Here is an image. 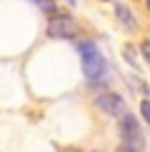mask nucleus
I'll return each mask as SVG.
<instances>
[{"label": "nucleus", "mask_w": 150, "mask_h": 152, "mask_svg": "<svg viewBox=\"0 0 150 152\" xmlns=\"http://www.w3.org/2000/svg\"><path fill=\"white\" fill-rule=\"evenodd\" d=\"M140 53H143V58H145V62L150 60V45H148V40L143 42V48H140Z\"/></svg>", "instance_id": "nucleus-8"}, {"label": "nucleus", "mask_w": 150, "mask_h": 152, "mask_svg": "<svg viewBox=\"0 0 150 152\" xmlns=\"http://www.w3.org/2000/svg\"><path fill=\"white\" fill-rule=\"evenodd\" d=\"M105 70H108V62H105V58L100 53H93L88 58H83V72L88 80H93V82L100 80L105 75Z\"/></svg>", "instance_id": "nucleus-3"}, {"label": "nucleus", "mask_w": 150, "mask_h": 152, "mask_svg": "<svg viewBox=\"0 0 150 152\" xmlns=\"http://www.w3.org/2000/svg\"><path fill=\"white\" fill-rule=\"evenodd\" d=\"M95 107H98L100 112H105V115L120 117L123 112H125V100L118 92H105V95H100V97L95 100Z\"/></svg>", "instance_id": "nucleus-2"}, {"label": "nucleus", "mask_w": 150, "mask_h": 152, "mask_svg": "<svg viewBox=\"0 0 150 152\" xmlns=\"http://www.w3.org/2000/svg\"><path fill=\"white\" fill-rule=\"evenodd\" d=\"M118 152H138V147H135V145H120Z\"/></svg>", "instance_id": "nucleus-9"}, {"label": "nucleus", "mask_w": 150, "mask_h": 152, "mask_svg": "<svg viewBox=\"0 0 150 152\" xmlns=\"http://www.w3.org/2000/svg\"><path fill=\"white\" fill-rule=\"evenodd\" d=\"M120 137H123V145H135L140 140V122L130 112L120 115Z\"/></svg>", "instance_id": "nucleus-4"}, {"label": "nucleus", "mask_w": 150, "mask_h": 152, "mask_svg": "<svg viewBox=\"0 0 150 152\" xmlns=\"http://www.w3.org/2000/svg\"><path fill=\"white\" fill-rule=\"evenodd\" d=\"M140 115H143V120H145V122H150V100H148V97L140 102Z\"/></svg>", "instance_id": "nucleus-7"}, {"label": "nucleus", "mask_w": 150, "mask_h": 152, "mask_svg": "<svg viewBox=\"0 0 150 152\" xmlns=\"http://www.w3.org/2000/svg\"><path fill=\"white\" fill-rule=\"evenodd\" d=\"M78 53L83 55V58H88V55H93V53H98V45L93 40H85V42H78Z\"/></svg>", "instance_id": "nucleus-6"}, {"label": "nucleus", "mask_w": 150, "mask_h": 152, "mask_svg": "<svg viewBox=\"0 0 150 152\" xmlns=\"http://www.w3.org/2000/svg\"><path fill=\"white\" fill-rule=\"evenodd\" d=\"M48 35L50 37H60V40H70L78 35V23L70 15H55L48 23Z\"/></svg>", "instance_id": "nucleus-1"}, {"label": "nucleus", "mask_w": 150, "mask_h": 152, "mask_svg": "<svg viewBox=\"0 0 150 152\" xmlns=\"http://www.w3.org/2000/svg\"><path fill=\"white\" fill-rule=\"evenodd\" d=\"M115 15H118V20H120L123 25H128L130 30H135V28H138V23H135V18H133V12H130V8H125L123 3H118V5H115Z\"/></svg>", "instance_id": "nucleus-5"}]
</instances>
